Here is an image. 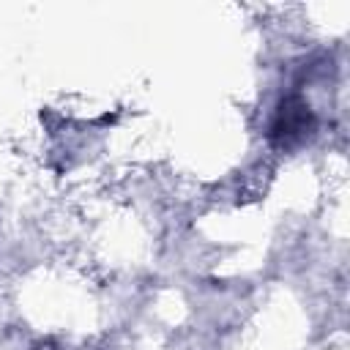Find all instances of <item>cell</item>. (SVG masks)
I'll list each match as a JSON object with an SVG mask.
<instances>
[{
    "label": "cell",
    "instance_id": "6da1fadb",
    "mask_svg": "<svg viewBox=\"0 0 350 350\" xmlns=\"http://www.w3.org/2000/svg\"><path fill=\"white\" fill-rule=\"evenodd\" d=\"M314 120H312V112L304 101H287L279 115H276V123H273V139L282 145V148H290V145H298L306 139V134L312 131Z\"/></svg>",
    "mask_w": 350,
    "mask_h": 350
}]
</instances>
